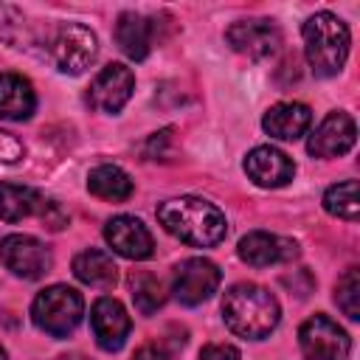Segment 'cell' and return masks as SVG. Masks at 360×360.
I'll use <instances>...</instances> for the list:
<instances>
[{"label": "cell", "mask_w": 360, "mask_h": 360, "mask_svg": "<svg viewBox=\"0 0 360 360\" xmlns=\"http://www.w3.org/2000/svg\"><path fill=\"white\" fill-rule=\"evenodd\" d=\"M354 138H357L354 118L349 112H343V110H335L309 135L307 152L312 158H340L354 146Z\"/></svg>", "instance_id": "11"}, {"label": "cell", "mask_w": 360, "mask_h": 360, "mask_svg": "<svg viewBox=\"0 0 360 360\" xmlns=\"http://www.w3.org/2000/svg\"><path fill=\"white\" fill-rule=\"evenodd\" d=\"M82 312H84V301L68 284L45 287L31 304V318L37 329H42L51 338H68L79 326Z\"/></svg>", "instance_id": "4"}, {"label": "cell", "mask_w": 360, "mask_h": 360, "mask_svg": "<svg viewBox=\"0 0 360 360\" xmlns=\"http://www.w3.org/2000/svg\"><path fill=\"white\" fill-rule=\"evenodd\" d=\"M90 326H93L96 343L104 352H118L127 343V338H129L132 321H129V315H127V309H124L121 301L104 295L90 309Z\"/></svg>", "instance_id": "13"}, {"label": "cell", "mask_w": 360, "mask_h": 360, "mask_svg": "<svg viewBox=\"0 0 360 360\" xmlns=\"http://www.w3.org/2000/svg\"><path fill=\"white\" fill-rule=\"evenodd\" d=\"M228 45L248 59H267L281 45V31L273 20H239L225 31Z\"/></svg>", "instance_id": "10"}, {"label": "cell", "mask_w": 360, "mask_h": 360, "mask_svg": "<svg viewBox=\"0 0 360 360\" xmlns=\"http://www.w3.org/2000/svg\"><path fill=\"white\" fill-rule=\"evenodd\" d=\"M298 256V245L292 239L267 233V231H250L248 236L239 239V259L248 262L250 267H270L281 264Z\"/></svg>", "instance_id": "15"}, {"label": "cell", "mask_w": 360, "mask_h": 360, "mask_svg": "<svg viewBox=\"0 0 360 360\" xmlns=\"http://www.w3.org/2000/svg\"><path fill=\"white\" fill-rule=\"evenodd\" d=\"M169 357H172V354L166 352L163 343H143V346L135 352L132 360H169Z\"/></svg>", "instance_id": "30"}, {"label": "cell", "mask_w": 360, "mask_h": 360, "mask_svg": "<svg viewBox=\"0 0 360 360\" xmlns=\"http://www.w3.org/2000/svg\"><path fill=\"white\" fill-rule=\"evenodd\" d=\"M245 172L262 188H278L292 180L295 163L290 160V155H284L276 146H256L245 158Z\"/></svg>", "instance_id": "14"}, {"label": "cell", "mask_w": 360, "mask_h": 360, "mask_svg": "<svg viewBox=\"0 0 360 360\" xmlns=\"http://www.w3.org/2000/svg\"><path fill=\"white\" fill-rule=\"evenodd\" d=\"M219 287V267L211 259L194 256L177 264L174 270V284L172 292L180 304L186 307H197L202 301H208Z\"/></svg>", "instance_id": "9"}, {"label": "cell", "mask_w": 360, "mask_h": 360, "mask_svg": "<svg viewBox=\"0 0 360 360\" xmlns=\"http://www.w3.org/2000/svg\"><path fill=\"white\" fill-rule=\"evenodd\" d=\"M39 219L45 222V228H48V231H62V228L70 222L68 211H65L56 200H48V202H45V211H42V217H39Z\"/></svg>", "instance_id": "26"}, {"label": "cell", "mask_w": 360, "mask_h": 360, "mask_svg": "<svg viewBox=\"0 0 360 360\" xmlns=\"http://www.w3.org/2000/svg\"><path fill=\"white\" fill-rule=\"evenodd\" d=\"M0 39L17 48H22L25 42V17L20 8L6 6V3H0Z\"/></svg>", "instance_id": "25"}, {"label": "cell", "mask_w": 360, "mask_h": 360, "mask_svg": "<svg viewBox=\"0 0 360 360\" xmlns=\"http://www.w3.org/2000/svg\"><path fill=\"white\" fill-rule=\"evenodd\" d=\"M304 53L315 76H338L349 56V28L332 11H318L304 22Z\"/></svg>", "instance_id": "3"}, {"label": "cell", "mask_w": 360, "mask_h": 360, "mask_svg": "<svg viewBox=\"0 0 360 360\" xmlns=\"http://www.w3.org/2000/svg\"><path fill=\"white\" fill-rule=\"evenodd\" d=\"M222 318L233 335L248 338V340H262L278 326L281 309H278V301L270 290L250 284V281H242L225 292Z\"/></svg>", "instance_id": "2"}, {"label": "cell", "mask_w": 360, "mask_h": 360, "mask_svg": "<svg viewBox=\"0 0 360 360\" xmlns=\"http://www.w3.org/2000/svg\"><path fill=\"white\" fill-rule=\"evenodd\" d=\"M22 155H25L22 143L11 132H3L0 129V163H17Z\"/></svg>", "instance_id": "27"}, {"label": "cell", "mask_w": 360, "mask_h": 360, "mask_svg": "<svg viewBox=\"0 0 360 360\" xmlns=\"http://www.w3.org/2000/svg\"><path fill=\"white\" fill-rule=\"evenodd\" d=\"M312 124V112L307 104L301 101H281V104H273L264 118H262V127L270 138H278V141H295L301 138Z\"/></svg>", "instance_id": "16"}, {"label": "cell", "mask_w": 360, "mask_h": 360, "mask_svg": "<svg viewBox=\"0 0 360 360\" xmlns=\"http://www.w3.org/2000/svg\"><path fill=\"white\" fill-rule=\"evenodd\" d=\"M0 262H3L6 270H11L14 276L28 278V281H37V278H42V276L51 270L53 256H51V250H48L37 236H28V233H8V236H3V242H0Z\"/></svg>", "instance_id": "7"}, {"label": "cell", "mask_w": 360, "mask_h": 360, "mask_svg": "<svg viewBox=\"0 0 360 360\" xmlns=\"http://www.w3.org/2000/svg\"><path fill=\"white\" fill-rule=\"evenodd\" d=\"M323 208L338 219L354 222L357 219V180H343V183L329 186L323 194Z\"/></svg>", "instance_id": "23"}, {"label": "cell", "mask_w": 360, "mask_h": 360, "mask_svg": "<svg viewBox=\"0 0 360 360\" xmlns=\"http://www.w3.org/2000/svg\"><path fill=\"white\" fill-rule=\"evenodd\" d=\"M135 90V73L121 65V62H112L107 68H101L96 73V79L90 82V90H87V104L98 112H107V115H115L121 112V107L129 101Z\"/></svg>", "instance_id": "8"}, {"label": "cell", "mask_w": 360, "mask_h": 360, "mask_svg": "<svg viewBox=\"0 0 360 360\" xmlns=\"http://www.w3.org/2000/svg\"><path fill=\"white\" fill-rule=\"evenodd\" d=\"M335 301H338V307L343 309L346 318H352V321L360 318V273H357V267H349L338 278Z\"/></svg>", "instance_id": "24"}, {"label": "cell", "mask_w": 360, "mask_h": 360, "mask_svg": "<svg viewBox=\"0 0 360 360\" xmlns=\"http://www.w3.org/2000/svg\"><path fill=\"white\" fill-rule=\"evenodd\" d=\"M304 360H346L352 352L349 335L326 315H312L298 329Z\"/></svg>", "instance_id": "6"}, {"label": "cell", "mask_w": 360, "mask_h": 360, "mask_svg": "<svg viewBox=\"0 0 360 360\" xmlns=\"http://www.w3.org/2000/svg\"><path fill=\"white\" fill-rule=\"evenodd\" d=\"M158 222L186 245L214 248L225 239V214L202 197H172L158 205Z\"/></svg>", "instance_id": "1"}, {"label": "cell", "mask_w": 360, "mask_h": 360, "mask_svg": "<svg viewBox=\"0 0 360 360\" xmlns=\"http://www.w3.org/2000/svg\"><path fill=\"white\" fill-rule=\"evenodd\" d=\"M0 360H8V354H6V349L0 346Z\"/></svg>", "instance_id": "32"}, {"label": "cell", "mask_w": 360, "mask_h": 360, "mask_svg": "<svg viewBox=\"0 0 360 360\" xmlns=\"http://www.w3.org/2000/svg\"><path fill=\"white\" fill-rule=\"evenodd\" d=\"M129 290H132L135 309L141 315H152L166 304V287L152 273H132L129 276Z\"/></svg>", "instance_id": "22"}, {"label": "cell", "mask_w": 360, "mask_h": 360, "mask_svg": "<svg viewBox=\"0 0 360 360\" xmlns=\"http://www.w3.org/2000/svg\"><path fill=\"white\" fill-rule=\"evenodd\" d=\"M37 110V93L20 73H0V118L25 121Z\"/></svg>", "instance_id": "17"}, {"label": "cell", "mask_w": 360, "mask_h": 360, "mask_svg": "<svg viewBox=\"0 0 360 360\" xmlns=\"http://www.w3.org/2000/svg\"><path fill=\"white\" fill-rule=\"evenodd\" d=\"M96 53H98V39L82 22H62V25H56L53 37L48 39V56L68 76L84 73L93 65Z\"/></svg>", "instance_id": "5"}, {"label": "cell", "mask_w": 360, "mask_h": 360, "mask_svg": "<svg viewBox=\"0 0 360 360\" xmlns=\"http://www.w3.org/2000/svg\"><path fill=\"white\" fill-rule=\"evenodd\" d=\"M45 197L31 186L17 183H0V219L3 222H20L28 217H42Z\"/></svg>", "instance_id": "18"}, {"label": "cell", "mask_w": 360, "mask_h": 360, "mask_svg": "<svg viewBox=\"0 0 360 360\" xmlns=\"http://www.w3.org/2000/svg\"><path fill=\"white\" fill-rule=\"evenodd\" d=\"M172 141V129H160V132H155L149 141H146V158H152V160H158V155H163V143H169Z\"/></svg>", "instance_id": "29"}, {"label": "cell", "mask_w": 360, "mask_h": 360, "mask_svg": "<svg viewBox=\"0 0 360 360\" xmlns=\"http://www.w3.org/2000/svg\"><path fill=\"white\" fill-rule=\"evenodd\" d=\"M73 276L82 284L110 290L118 281V267H115V262H112L110 253H104L98 248H87V250H82L73 259Z\"/></svg>", "instance_id": "20"}, {"label": "cell", "mask_w": 360, "mask_h": 360, "mask_svg": "<svg viewBox=\"0 0 360 360\" xmlns=\"http://www.w3.org/2000/svg\"><path fill=\"white\" fill-rule=\"evenodd\" d=\"M200 360H239V349L231 343H208L200 349Z\"/></svg>", "instance_id": "28"}, {"label": "cell", "mask_w": 360, "mask_h": 360, "mask_svg": "<svg viewBox=\"0 0 360 360\" xmlns=\"http://www.w3.org/2000/svg\"><path fill=\"white\" fill-rule=\"evenodd\" d=\"M104 239L107 245L124 256V259H149L155 253V242H152V233L149 228L138 219V217H129V214H118L112 217L107 225H104Z\"/></svg>", "instance_id": "12"}, {"label": "cell", "mask_w": 360, "mask_h": 360, "mask_svg": "<svg viewBox=\"0 0 360 360\" xmlns=\"http://www.w3.org/2000/svg\"><path fill=\"white\" fill-rule=\"evenodd\" d=\"M87 188L90 194H96L98 200H110V202H124L132 194V177L112 163H101L96 169H90L87 174Z\"/></svg>", "instance_id": "21"}, {"label": "cell", "mask_w": 360, "mask_h": 360, "mask_svg": "<svg viewBox=\"0 0 360 360\" xmlns=\"http://www.w3.org/2000/svg\"><path fill=\"white\" fill-rule=\"evenodd\" d=\"M115 42L129 59H146L152 51V20L135 11H124L115 22Z\"/></svg>", "instance_id": "19"}, {"label": "cell", "mask_w": 360, "mask_h": 360, "mask_svg": "<svg viewBox=\"0 0 360 360\" xmlns=\"http://www.w3.org/2000/svg\"><path fill=\"white\" fill-rule=\"evenodd\" d=\"M59 360H87V357H82V354H65V357H59Z\"/></svg>", "instance_id": "31"}]
</instances>
